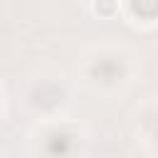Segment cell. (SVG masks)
I'll list each match as a JSON object with an SVG mask.
<instances>
[{
    "label": "cell",
    "mask_w": 158,
    "mask_h": 158,
    "mask_svg": "<svg viewBox=\"0 0 158 158\" xmlns=\"http://www.w3.org/2000/svg\"><path fill=\"white\" fill-rule=\"evenodd\" d=\"M121 10L118 0H91V15L99 20H114Z\"/></svg>",
    "instance_id": "1"
}]
</instances>
